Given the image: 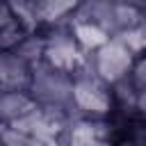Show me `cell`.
Listing matches in <instances>:
<instances>
[{"instance_id": "obj_1", "label": "cell", "mask_w": 146, "mask_h": 146, "mask_svg": "<svg viewBox=\"0 0 146 146\" xmlns=\"http://www.w3.org/2000/svg\"><path fill=\"white\" fill-rule=\"evenodd\" d=\"M32 96L34 100L43 105H59L64 107L66 103H73V84L66 71H59L55 66L46 64H32Z\"/></svg>"}, {"instance_id": "obj_2", "label": "cell", "mask_w": 146, "mask_h": 146, "mask_svg": "<svg viewBox=\"0 0 146 146\" xmlns=\"http://www.w3.org/2000/svg\"><path fill=\"white\" fill-rule=\"evenodd\" d=\"M132 50L119 39H110L103 48H98L96 52V73L107 82V84H116L121 82L130 68H132Z\"/></svg>"}, {"instance_id": "obj_3", "label": "cell", "mask_w": 146, "mask_h": 146, "mask_svg": "<svg viewBox=\"0 0 146 146\" xmlns=\"http://www.w3.org/2000/svg\"><path fill=\"white\" fill-rule=\"evenodd\" d=\"M105 80L96 73V75H80L73 84V105L87 114L94 116H105L110 112L112 98L105 91Z\"/></svg>"}, {"instance_id": "obj_4", "label": "cell", "mask_w": 146, "mask_h": 146, "mask_svg": "<svg viewBox=\"0 0 146 146\" xmlns=\"http://www.w3.org/2000/svg\"><path fill=\"white\" fill-rule=\"evenodd\" d=\"M78 46L80 43H78V39L73 34H64V32L50 34V39H46V55H43V59L50 66L59 68V71L73 73L82 64V55H80Z\"/></svg>"}, {"instance_id": "obj_5", "label": "cell", "mask_w": 146, "mask_h": 146, "mask_svg": "<svg viewBox=\"0 0 146 146\" xmlns=\"http://www.w3.org/2000/svg\"><path fill=\"white\" fill-rule=\"evenodd\" d=\"M32 64H27L23 57H18L14 50H5L0 57V84L2 91H23L25 87H32Z\"/></svg>"}, {"instance_id": "obj_6", "label": "cell", "mask_w": 146, "mask_h": 146, "mask_svg": "<svg viewBox=\"0 0 146 146\" xmlns=\"http://www.w3.org/2000/svg\"><path fill=\"white\" fill-rule=\"evenodd\" d=\"M36 110V100L32 96H25L23 91H2L0 98V114L5 123H14Z\"/></svg>"}, {"instance_id": "obj_7", "label": "cell", "mask_w": 146, "mask_h": 146, "mask_svg": "<svg viewBox=\"0 0 146 146\" xmlns=\"http://www.w3.org/2000/svg\"><path fill=\"white\" fill-rule=\"evenodd\" d=\"M105 137H107L105 125L91 123V121H80L71 128L68 146H107Z\"/></svg>"}, {"instance_id": "obj_8", "label": "cell", "mask_w": 146, "mask_h": 146, "mask_svg": "<svg viewBox=\"0 0 146 146\" xmlns=\"http://www.w3.org/2000/svg\"><path fill=\"white\" fill-rule=\"evenodd\" d=\"M73 36L78 39V43L87 50H98L110 41V32L103 30L98 23L94 21H78L73 25Z\"/></svg>"}, {"instance_id": "obj_9", "label": "cell", "mask_w": 146, "mask_h": 146, "mask_svg": "<svg viewBox=\"0 0 146 146\" xmlns=\"http://www.w3.org/2000/svg\"><path fill=\"white\" fill-rule=\"evenodd\" d=\"M82 0H39V16L41 21H55L73 11Z\"/></svg>"}, {"instance_id": "obj_10", "label": "cell", "mask_w": 146, "mask_h": 146, "mask_svg": "<svg viewBox=\"0 0 146 146\" xmlns=\"http://www.w3.org/2000/svg\"><path fill=\"white\" fill-rule=\"evenodd\" d=\"M14 52H16L18 57H23L27 64H36V62L46 55V41H43V39H36V36H27V39H23V41L14 48Z\"/></svg>"}, {"instance_id": "obj_11", "label": "cell", "mask_w": 146, "mask_h": 146, "mask_svg": "<svg viewBox=\"0 0 146 146\" xmlns=\"http://www.w3.org/2000/svg\"><path fill=\"white\" fill-rule=\"evenodd\" d=\"M116 36H119L132 52L146 50V23H139V25H135V27H128V30L119 32Z\"/></svg>"}, {"instance_id": "obj_12", "label": "cell", "mask_w": 146, "mask_h": 146, "mask_svg": "<svg viewBox=\"0 0 146 146\" xmlns=\"http://www.w3.org/2000/svg\"><path fill=\"white\" fill-rule=\"evenodd\" d=\"M2 139H5V146H48L46 141L32 137V135L18 132V130H14L7 123H5V130H2Z\"/></svg>"}, {"instance_id": "obj_13", "label": "cell", "mask_w": 146, "mask_h": 146, "mask_svg": "<svg viewBox=\"0 0 146 146\" xmlns=\"http://www.w3.org/2000/svg\"><path fill=\"white\" fill-rule=\"evenodd\" d=\"M132 84L139 89H146V57H141L132 68Z\"/></svg>"}, {"instance_id": "obj_14", "label": "cell", "mask_w": 146, "mask_h": 146, "mask_svg": "<svg viewBox=\"0 0 146 146\" xmlns=\"http://www.w3.org/2000/svg\"><path fill=\"white\" fill-rule=\"evenodd\" d=\"M125 146H132V144H125Z\"/></svg>"}]
</instances>
